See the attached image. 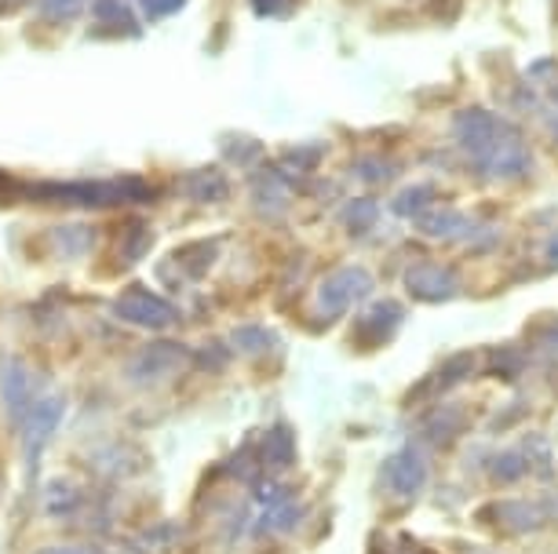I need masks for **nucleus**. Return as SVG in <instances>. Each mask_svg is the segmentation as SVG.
I'll use <instances>...</instances> for the list:
<instances>
[{
  "label": "nucleus",
  "mask_w": 558,
  "mask_h": 554,
  "mask_svg": "<svg viewBox=\"0 0 558 554\" xmlns=\"http://www.w3.org/2000/svg\"><path fill=\"white\" fill-rule=\"evenodd\" d=\"M452 135H457V143L475 161V169L493 175V180H522L533 169V153L519 128L493 110H460L452 118Z\"/></svg>",
  "instance_id": "1"
},
{
  "label": "nucleus",
  "mask_w": 558,
  "mask_h": 554,
  "mask_svg": "<svg viewBox=\"0 0 558 554\" xmlns=\"http://www.w3.org/2000/svg\"><path fill=\"white\" fill-rule=\"evenodd\" d=\"M34 197L56 205H81V208H107L121 201H150V186L143 180H113V183H45L34 186Z\"/></svg>",
  "instance_id": "2"
},
{
  "label": "nucleus",
  "mask_w": 558,
  "mask_h": 554,
  "mask_svg": "<svg viewBox=\"0 0 558 554\" xmlns=\"http://www.w3.org/2000/svg\"><path fill=\"white\" fill-rule=\"evenodd\" d=\"M113 313L124 318V321H132V325L154 329V332H165V329L179 325V313H175L172 303L161 299V296H154V292L143 288V285L124 288L121 296L113 299Z\"/></svg>",
  "instance_id": "3"
},
{
  "label": "nucleus",
  "mask_w": 558,
  "mask_h": 554,
  "mask_svg": "<svg viewBox=\"0 0 558 554\" xmlns=\"http://www.w3.org/2000/svg\"><path fill=\"white\" fill-rule=\"evenodd\" d=\"M62 409H66V402L59 398V394H45V398H37L29 405V413L19 420V434H23V448H26V464L34 467L40 448L48 445V438L56 434V427L62 420Z\"/></svg>",
  "instance_id": "4"
},
{
  "label": "nucleus",
  "mask_w": 558,
  "mask_h": 554,
  "mask_svg": "<svg viewBox=\"0 0 558 554\" xmlns=\"http://www.w3.org/2000/svg\"><path fill=\"white\" fill-rule=\"evenodd\" d=\"M368 292H373V274L365 267H343L318 285V307L325 313H340L351 303L365 299Z\"/></svg>",
  "instance_id": "5"
},
{
  "label": "nucleus",
  "mask_w": 558,
  "mask_h": 554,
  "mask_svg": "<svg viewBox=\"0 0 558 554\" xmlns=\"http://www.w3.org/2000/svg\"><path fill=\"white\" fill-rule=\"evenodd\" d=\"M405 292L420 303H446L457 296V274L441 263H413L405 270Z\"/></svg>",
  "instance_id": "6"
},
{
  "label": "nucleus",
  "mask_w": 558,
  "mask_h": 554,
  "mask_svg": "<svg viewBox=\"0 0 558 554\" xmlns=\"http://www.w3.org/2000/svg\"><path fill=\"white\" fill-rule=\"evenodd\" d=\"M384 482L395 496H416L427 482L424 456H420L416 448H402V453H395L384 467Z\"/></svg>",
  "instance_id": "7"
},
{
  "label": "nucleus",
  "mask_w": 558,
  "mask_h": 554,
  "mask_svg": "<svg viewBox=\"0 0 558 554\" xmlns=\"http://www.w3.org/2000/svg\"><path fill=\"white\" fill-rule=\"evenodd\" d=\"M186 361V350L179 347V343L172 340H161V343H150L146 350H140L132 358V376L135 380H157V376H168L172 369H179V365Z\"/></svg>",
  "instance_id": "8"
},
{
  "label": "nucleus",
  "mask_w": 558,
  "mask_h": 554,
  "mask_svg": "<svg viewBox=\"0 0 558 554\" xmlns=\"http://www.w3.org/2000/svg\"><path fill=\"white\" fill-rule=\"evenodd\" d=\"M4 398H8V405L15 409V398H19V420L29 413V372L23 369L19 361H8L4 365Z\"/></svg>",
  "instance_id": "9"
},
{
  "label": "nucleus",
  "mask_w": 558,
  "mask_h": 554,
  "mask_svg": "<svg viewBox=\"0 0 558 554\" xmlns=\"http://www.w3.org/2000/svg\"><path fill=\"white\" fill-rule=\"evenodd\" d=\"M413 223L420 234H427V237H452L463 230V216L452 212V208H435V212H424L420 219H413Z\"/></svg>",
  "instance_id": "10"
},
{
  "label": "nucleus",
  "mask_w": 558,
  "mask_h": 554,
  "mask_svg": "<svg viewBox=\"0 0 558 554\" xmlns=\"http://www.w3.org/2000/svg\"><path fill=\"white\" fill-rule=\"evenodd\" d=\"M186 186H191V197L197 201H219V197H227V175L219 169H202L194 175H186Z\"/></svg>",
  "instance_id": "11"
},
{
  "label": "nucleus",
  "mask_w": 558,
  "mask_h": 554,
  "mask_svg": "<svg viewBox=\"0 0 558 554\" xmlns=\"http://www.w3.org/2000/svg\"><path fill=\"white\" fill-rule=\"evenodd\" d=\"M376 216H380V205H376L373 197H354V201L343 205V226L354 230V234H365V230H373Z\"/></svg>",
  "instance_id": "12"
},
{
  "label": "nucleus",
  "mask_w": 558,
  "mask_h": 554,
  "mask_svg": "<svg viewBox=\"0 0 558 554\" xmlns=\"http://www.w3.org/2000/svg\"><path fill=\"white\" fill-rule=\"evenodd\" d=\"M430 201H435V190L430 186H405L402 194L395 197V216H402V219H420L430 208Z\"/></svg>",
  "instance_id": "13"
},
{
  "label": "nucleus",
  "mask_w": 558,
  "mask_h": 554,
  "mask_svg": "<svg viewBox=\"0 0 558 554\" xmlns=\"http://www.w3.org/2000/svg\"><path fill=\"white\" fill-rule=\"evenodd\" d=\"M398 321H402V307H398V303H376V307L368 310V318H365V329L376 332L380 340H387L395 332Z\"/></svg>",
  "instance_id": "14"
},
{
  "label": "nucleus",
  "mask_w": 558,
  "mask_h": 554,
  "mask_svg": "<svg viewBox=\"0 0 558 554\" xmlns=\"http://www.w3.org/2000/svg\"><path fill=\"white\" fill-rule=\"evenodd\" d=\"M525 453H519V448H508V453H500L497 459H493V478L497 482H519V478L525 475Z\"/></svg>",
  "instance_id": "15"
},
{
  "label": "nucleus",
  "mask_w": 558,
  "mask_h": 554,
  "mask_svg": "<svg viewBox=\"0 0 558 554\" xmlns=\"http://www.w3.org/2000/svg\"><path fill=\"white\" fill-rule=\"evenodd\" d=\"M84 4H88V0H40V12H45V19H51V23H66V19H77L84 12Z\"/></svg>",
  "instance_id": "16"
},
{
  "label": "nucleus",
  "mask_w": 558,
  "mask_h": 554,
  "mask_svg": "<svg viewBox=\"0 0 558 554\" xmlns=\"http://www.w3.org/2000/svg\"><path fill=\"white\" fill-rule=\"evenodd\" d=\"M234 343H238L241 350H252V354H256V350L274 347V336H270L267 329H259V325H252V329L245 325V329H238V332H234Z\"/></svg>",
  "instance_id": "17"
},
{
  "label": "nucleus",
  "mask_w": 558,
  "mask_h": 554,
  "mask_svg": "<svg viewBox=\"0 0 558 554\" xmlns=\"http://www.w3.org/2000/svg\"><path fill=\"white\" fill-rule=\"evenodd\" d=\"M48 515H66V510L77 504V493L73 489H66L62 482H51V493H48Z\"/></svg>",
  "instance_id": "18"
},
{
  "label": "nucleus",
  "mask_w": 558,
  "mask_h": 554,
  "mask_svg": "<svg viewBox=\"0 0 558 554\" xmlns=\"http://www.w3.org/2000/svg\"><path fill=\"white\" fill-rule=\"evenodd\" d=\"M140 4H143V12L150 19H168V15L183 12L186 0H140Z\"/></svg>",
  "instance_id": "19"
},
{
  "label": "nucleus",
  "mask_w": 558,
  "mask_h": 554,
  "mask_svg": "<svg viewBox=\"0 0 558 554\" xmlns=\"http://www.w3.org/2000/svg\"><path fill=\"white\" fill-rule=\"evenodd\" d=\"M37 554H99V551L84 547V543H62V547H40Z\"/></svg>",
  "instance_id": "20"
},
{
  "label": "nucleus",
  "mask_w": 558,
  "mask_h": 554,
  "mask_svg": "<svg viewBox=\"0 0 558 554\" xmlns=\"http://www.w3.org/2000/svg\"><path fill=\"white\" fill-rule=\"evenodd\" d=\"M252 4H256V12H259L263 19H267V15L278 12V4H281V0H252Z\"/></svg>",
  "instance_id": "21"
},
{
  "label": "nucleus",
  "mask_w": 558,
  "mask_h": 554,
  "mask_svg": "<svg viewBox=\"0 0 558 554\" xmlns=\"http://www.w3.org/2000/svg\"><path fill=\"white\" fill-rule=\"evenodd\" d=\"M544 256L551 259V263L558 267V237H551V242H547V248H544Z\"/></svg>",
  "instance_id": "22"
},
{
  "label": "nucleus",
  "mask_w": 558,
  "mask_h": 554,
  "mask_svg": "<svg viewBox=\"0 0 558 554\" xmlns=\"http://www.w3.org/2000/svg\"><path fill=\"white\" fill-rule=\"evenodd\" d=\"M544 340H547V343H551V347L558 350V329H555V332H547V336H544Z\"/></svg>",
  "instance_id": "23"
},
{
  "label": "nucleus",
  "mask_w": 558,
  "mask_h": 554,
  "mask_svg": "<svg viewBox=\"0 0 558 554\" xmlns=\"http://www.w3.org/2000/svg\"><path fill=\"white\" fill-rule=\"evenodd\" d=\"M551 132H555V139H558V118H551Z\"/></svg>",
  "instance_id": "24"
},
{
  "label": "nucleus",
  "mask_w": 558,
  "mask_h": 554,
  "mask_svg": "<svg viewBox=\"0 0 558 554\" xmlns=\"http://www.w3.org/2000/svg\"><path fill=\"white\" fill-rule=\"evenodd\" d=\"M555 102H558V91H555Z\"/></svg>",
  "instance_id": "25"
}]
</instances>
